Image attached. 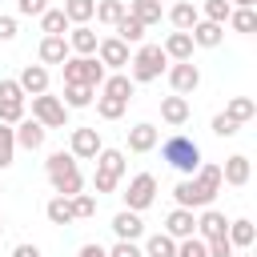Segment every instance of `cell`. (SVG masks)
<instances>
[{
  "instance_id": "1",
  "label": "cell",
  "mask_w": 257,
  "mask_h": 257,
  "mask_svg": "<svg viewBox=\"0 0 257 257\" xmlns=\"http://www.w3.org/2000/svg\"><path fill=\"white\" fill-rule=\"evenodd\" d=\"M217 193H221V165H213V161H201V169L193 177H181L173 185L177 209H193V213L197 209H209Z\"/></svg>"
},
{
  "instance_id": "2",
  "label": "cell",
  "mask_w": 257,
  "mask_h": 257,
  "mask_svg": "<svg viewBox=\"0 0 257 257\" xmlns=\"http://www.w3.org/2000/svg\"><path fill=\"white\" fill-rule=\"evenodd\" d=\"M44 173H48V185H52V193H56V197H76V193H84V177H80L76 157H72L68 149L48 153Z\"/></svg>"
},
{
  "instance_id": "3",
  "label": "cell",
  "mask_w": 257,
  "mask_h": 257,
  "mask_svg": "<svg viewBox=\"0 0 257 257\" xmlns=\"http://www.w3.org/2000/svg\"><path fill=\"white\" fill-rule=\"evenodd\" d=\"M161 157H165L181 177H193V173L201 169V161H205V157H201V145H197L193 137H185V133H173V137L161 145Z\"/></svg>"
},
{
  "instance_id": "4",
  "label": "cell",
  "mask_w": 257,
  "mask_h": 257,
  "mask_svg": "<svg viewBox=\"0 0 257 257\" xmlns=\"http://www.w3.org/2000/svg\"><path fill=\"white\" fill-rule=\"evenodd\" d=\"M165 68H169V56H165L161 44H137V52L128 56V80H133V84H149V80H157Z\"/></svg>"
},
{
  "instance_id": "5",
  "label": "cell",
  "mask_w": 257,
  "mask_h": 257,
  "mask_svg": "<svg viewBox=\"0 0 257 257\" xmlns=\"http://www.w3.org/2000/svg\"><path fill=\"white\" fill-rule=\"evenodd\" d=\"M60 76H64V84H88V88H100L104 84V64L96 60V56H68L64 64H60Z\"/></svg>"
},
{
  "instance_id": "6",
  "label": "cell",
  "mask_w": 257,
  "mask_h": 257,
  "mask_svg": "<svg viewBox=\"0 0 257 257\" xmlns=\"http://www.w3.org/2000/svg\"><path fill=\"white\" fill-rule=\"evenodd\" d=\"M120 197H124V209L145 213V209L157 201V177H153V173H133V177H128V189H124Z\"/></svg>"
},
{
  "instance_id": "7",
  "label": "cell",
  "mask_w": 257,
  "mask_h": 257,
  "mask_svg": "<svg viewBox=\"0 0 257 257\" xmlns=\"http://www.w3.org/2000/svg\"><path fill=\"white\" fill-rule=\"evenodd\" d=\"M32 120L44 128H68V108L60 104V96L40 92V96H32Z\"/></svg>"
},
{
  "instance_id": "8",
  "label": "cell",
  "mask_w": 257,
  "mask_h": 257,
  "mask_svg": "<svg viewBox=\"0 0 257 257\" xmlns=\"http://www.w3.org/2000/svg\"><path fill=\"white\" fill-rule=\"evenodd\" d=\"M165 72H169V88H173L177 96H189V92L201 88V68H197L193 60H177V64H169Z\"/></svg>"
},
{
  "instance_id": "9",
  "label": "cell",
  "mask_w": 257,
  "mask_h": 257,
  "mask_svg": "<svg viewBox=\"0 0 257 257\" xmlns=\"http://www.w3.org/2000/svg\"><path fill=\"white\" fill-rule=\"evenodd\" d=\"M104 149V141H100V133L96 128H88V124H80V128H72V137H68V153L76 157V161H96V153Z\"/></svg>"
},
{
  "instance_id": "10",
  "label": "cell",
  "mask_w": 257,
  "mask_h": 257,
  "mask_svg": "<svg viewBox=\"0 0 257 257\" xmlns=\"http://www.w3.org/2000/svg\"><path fill=\"white\" fill-rule=\"evenodd\" d=\"M96 60L104 64V72H108V68H112V72H124V68H128V44L116 40V36H100V44H96Z\"/></svg>"
},
{
  "instance_id": "11",
  "label": "cell",
  "mask_w": 257,
  "mask_h": 257,
  "mask_svg": "<svg viewBox=\"0 0 257 257\" xmlns=\"http://www.w3.org/2000/svg\"><path fill=\"white\" fill-rule=\"evenodd\" d=\"M249 177H253V161H249L245 153H233V157H225V165H221V185L245 189V185H249Z\"/></svg>"
},
{
  "instance_id": "12",
  "label": "cell",
  "mask_w": 257,
  "mask_h": 257,
  "mask_svg": "<svg viewBox=\"0 0 257 257\" xmlns=\"http://www.w3.org/2000/svg\"><path fill=\"white\" fill-rule=\"evenodd\" d=\"M161 233H169L173 241H185V237H197V213L193 209H169V217H165V229Z\"/></svg>"
},
{
  "instance_id": "13",
  "label": "cell",
  "mask_w": 257,
  "mask_h": 257,
  "mask_svg": "<svg viewBox=\"0 0 257 257\" xmlns=\"http://www.w3.org/2000/svg\"><path fill=\"white\" fill-rule=\"evenodd\" d=\"M64 40H68L72 56H96V44H100V36L92 32V24H72Z\"/></svg>"
},
{
  "instance_id": "14",
  "label": "cell",
  "mask_w": 257,
  "mask_h": 257,
  "mask_svg": "<svg viewBox=\"0 0 257 257\" xmlns=\"http://www.w3.org/2000/svg\"><path fill=\"white\" fill-rule=\"evenodd\" d=\"M12 137H16V149H28V153H36V149H44V137H48V128H44V124H36L32 116H24L20 124H12Z\"/></svg>"
},
{
  "instance_id": "15",
  "label": "cell",
  "mask_w": 257,
  "mask_h": 257,
  "mask_svg": "<svg viewBox=\"0 0 257 257\" xmlns=\"http://www.w3.org/2000/svg\"><path fill=\"white\" fill-rule=\"evenodd\" d=\"M108 229H112L116 241H141V237H145V221H141V213H133V209H120Z\"/></svg>"
},
{
  "instance_id": "16",
  "label": "cell",
  "mask_w": 257,
  "mask_h": 257,
  "mask_svg": "<svg viewBox=\"0 0 257 257\" xmlns=\"http://www.w3.org/2000/svg\"><path fill=\"white\" fill-rule=\"evenodd\" d=\"M16 84H20L24 96H40V92H48V68L44 64H24L20 76H16Z\"/></svg>"
},
{
  "instance_id": "17",
  "label": "cell",
  "mask_w": 257,
  "mask_h": 257,
  "mask_svg": "<svg viewBox=\"0 0 257 257\" xmlns=\"http://www.w3.org/2000/svg\"><path fill=\"white\" fill-rule=\"evenodd\" d=\"M157 141H161V128L149 124V120H141V124L128 128V153H137V157H141V153H153Z\"/></svg>"
},
{
  "instance_id": "18",
  "label": "cell",
  "mask_w": 257,
  "mask_h": 257,
  "mask_svg": "<svg viewBox=\"0 0 257 257\" xmlns=\"http://www.w3.org/2000/svg\"><path fill=\"white\" fill-rule=\"evenodd\" d=\"M72 52H68V40L64 36H40V48H36V60L48 68V64H64Z\"/></svg>"
},
{
  "instance_id": "19",
  "label": "cell",
  "mask_w": 257,
  "mask_h": 257,
  "mask_svg": "<svg viewBox=\"0 0 257 257\" xmlns=\"http://www.w3.org/2000/svg\"><path fill=\"white\" fill-rule=\"evenodd\" d=\"M189 116H193V108H189L185 96H177V92H173V96H161V120H165L169 128H181Z\"/></svg>"
},
{
  "instance_id": "20",
  "label": "cell",
  "mask_w": 257,
  "mask_h": 257,
  "mask_svg": "<svg viewBox=\"0 0 257 257\" xmlns=\"http://www.w3.org/2000/svg\"><path fill=\"white\" fill-rule=\"evenodd\" d=\"M189 36H193V48H217V44L225 40V24H213V20H197V24L189 28Z\"/></svg>"
},
{
  "instance_id": "21",
  "label": "cell",
  "mask_w": 257,
  "mask_h": 257,
  "mask_svg": "<svg viewBox=\"0 0 257 257\" xmlns=\"http://www.w3.org/2000/svg\"><path fill=\"white\" fill-rule=\"evenodd\" d=\"M133 92H137V84L128 80V72H108L104 76V84H100V96H112V100H133Z\"/></svg>"
},
{
  "instance_id": "22",
  "label": "cell",
  "mask_w": 257,
  "mask_h": 257,
  "mask_svg": "<svg viewBox=\"0 0 257 257\" xmlns=\"http://www.w3.org/2000/svg\"><path fill=\"white\" fill-rule=\"evenodd\" d=\"M225 229H229L225 213H217V209H201V217H197V237H201V241L225 237Z\"/></svg>"
},
{
  "instance_id": "23",
  "label": "cell",
  "mask_w": 257,
  "mask_h": 257,
  "mask_svg": "<svg viewBox=\"0 0 257 257\" xmlns=\"http://www.w3.org/2000/svg\"><path fill=\"white\" fill-rule=\"evenodd\" d=\"M124 12H128L133 20H141L145 28L161 24V16H165V8H161L157 0H128V4H124Z\"/></svg>"
},
{
  "instance_id": "24",
  "label": "cell",
  "mask_w": 257,
  "mask_h": 257,
  "mask_svg": "<svg viewBox=\"0 0 257 257\" xmlns=\"http://www.w3.org/2000/svg\"><path fill=\"white\" fill-rule=\"evenodd\" d=\"M161 48H165V56H169L173 64H177V60H193V36H189V32H169Z\"/></svg>"
},
{
  "instance_id": "25",
  "label": "cell",
  "mask_w": 257,
  "mask_h": 257,
  "mask_svg": "<svg viewBox=\"0 0 257 257\" xmlns=\"http://www.w3.org/2000/svg\"><path fill=\"white\" fill-rule=\"evenodd\" d=\"M96 169L108 173V177H120V181H124V173H128L124 149H100V153H96Z\"/></svg>"
},
{
  "instance_id": "26",
  "label": "cell",
  "mask_w": 257,
  "mask_h": 257,
  "mask_svg": "<svg viewBox=\"0 0 257 257\" xmlns=\"http://www.w3.org/2000/svg\"><path fill=\"white\" fill-rule=\"evenodd\" d=\"M225 237H229V245H233V249H249V245L257 241V229H253V221H249V217H237V221H229Z\"/></svg>"
},
{
  "instance_id": "27",
  "label": "cell",
  "mask_w": 257,
  "mask_h": 257,
  "mask_svg": "<svg viewBox=\"0 0 257 257\" xmlns=\"http://www.w3.org/2000/svg\"><path fill=\"white\" fill-rule=\"evenodd\" d=\"M197 20H201V12H197V4H189V0H177V4L169 8V24H173L177 32H189Z\"/></svg>"
},
{
  "instance_id": "28",
  "label": "cell",
  "mask_w": 257,
  "mask_h": 257,
  "mask_svg": "<svg viewBox=\"0 0 257 257\" xmlns=\"http://www.w3.org/2000/svg\"><path fill=\"white\" fill-rule=\"evenodd\" d=\"M92 96H96V88H88V84H64L60 104L72 112V108H88V104H92Z\"/></svg>"
},
{
  "instance_id": "29",
  "label": "cell",
  "mask_w": 257,
  "mask_h": 257,
  "mask_svg": "<svg viewBox=\"0 0 257 257\" xmlns=\"http://www.w3.org/2000/svg\"><path fill=\"white\" fill-rule=\"evenodd\" d=\"M36 20H40V32H44V36H64V32L72 28V24H68V16H64L60 8H44Z\"/></svg>"
},
{
  "instance_id": "30",
  "label": "cell",
  "mask_w": 257,
  "mask_h": 257,
  "mask_svg": "<svg viewBox=\"0 0 257 257\" xmlns=\"http://www.w3.org/2000/svg\"><path fill=\"white\" fill-rule=\"evenodd\" d=\"M112 32H116V40H124V44H141V40H145V32H149V28H145V24H141V20H133V16H128V12H124V16H120V20H116V24H112Z\"/></svg>"
},
{
  "instance_id": "31",
  "label": "cell",
  "mask_w": 257,
  "mask_h": 257,
  "mask_svg": "<svg viewBox=\"0 0 257 257\" xmlns=\"http://www.w3.org/2000/svg\"><path fill=\"white\" fill-rule=\"evenodd\" d=\"M225 116L237 120V124H249V120L257 116V100H253V96H233V100L225 104Z\"/></svg>"
},
{
  "instance_id": "32",
  "label": "cell",
  "mask_w": 257,
  "mask_h": 257,
  "mask_svg": "<svg viewBox=\"0 0 257 257\" xmlns=\"http://www.w3.org/2000/svg\"><path fill=\"white\" fill-rule=\"evenodd\" d=\"M44 217H48L52 225H72V221H76V217H72V201H68V197H56V193L48 197Z\"/></svg>"
},
{
  "instance_id": "33",
  "label": "cell",
  "mask_w": 257,
  "mask_h": 257,
  "mask_svg": "<svg viewBox=\"0 0 257 257\" xmlns=\"http://www.w3.org/2000/svg\"><path fill=\"white\" fill-rule=\"evenodd\" d=\"M145 257H173L177 253V241L169 237V233H153V237H145V249H141Z\"/></svg>"
},
{
  "instance_id": "34",
  "label": "cell",
  "mask_w": 257,
  "mask_h": 257,
  "mask_svg": "<svg viewBox=\"0 0 257 257\" xmlns=\"http://www.w3.org/2000/svg\"><path fill=\"white\" fill-rule=\"evenodd\" d=\"M60 12L68 16V24H88L92 12H96V0H64Z\"/></svg>"
},
{
  "instance_id": "35",
  "label": "cell",
  "mask_w": 257,
  "mask_h": 257,
  "mask_svg": "<svg viewBox=\"0 0 257 257\" xmlns=\"http://www.w3.org/2000/svg\"><path fill=\"white\" fill-rule=\"evenodd\" d=\"M225 24H229L233 32H245V36H249V32H257V12H253V8H233Z\"/></svg>"
},
{
  "instance_id": "36",
  "label": "cell",
  "mask_w": 257,
  "mask_h": 257,
  "mask_svg": "<svg viewBox=\"0 0 257 257\" xmlns=\"http://www.w3.org/2000/svg\"><path fill=\"white\" fill-rule=\"evenodd\" d=\"M92 16H96L100 24H108V28H112V24L124 16V0H96V12H92Z\"/></svg>"
},
{
  "instance_id": "37",
  "label": "cell",
  "mask_w": 257,
  "mask_h": 257,
  "mask_svg": "<svg viewBox=\"0 0 257 257\" xmlns=\"http://www.w3.org/2000/svg\"><path fill=\"white\" fill-rule=\"evenodd\" d=\"M197 12H201V20L225 24V20H229V12H233V4H229V0H205V4L197 8Z\"/></svg>"
},
{
  "instance_id": "38",
  "label": "cell",
  "mask_w": 257,
  "mask_h": 257,
  "mask_svg": "<svg viewBox=\"0 0 257 257\" xmlns=\"http://www.w3.org/2000/svg\"><path fill=\"white\" fill-rule=\"evenodd\" d=\"M68 201H72V217H76V221L96 217V193H76V197H68Z\"/></svg>"
},
{
  "instance_id": "39",
  "label": "cell",
  "mask_w": 257,
  "mask_h": 257,
  "mask_svg": "<svg viewBox=\"0 0 257 257\" xmlns=\"http://www.w3.org/2000/svg\"><path fill=\"white\" fill-rule=\"evenodd\" d=\"M124 108H128L124 100H112V96H96V116H100V120H120V116H124Z\"/></svg>"
},
{
  "instance_id": "40",
  "label": "cell",
  "mask_w": 257,
  "mask_h": 257,
  "mask_svg": "<svg viewBox=\"0 0 257 257\" xmlns=\"http://www.w3.org/2000/svg\"><path fill=\"white\" fill-rule=\"evenodd\" d=\"M16 161V137H12V124H0V169H8Z\"/></svg>"
},
{
  "instance_id": "41",
  "label": "cell",
  "mask_w": 257,
  "mask_h": 257,
  "mask_svg": "<svg viewBox=\"0 0 257 257\" xmlns=\"http://www.w3.org/2000/svg\"><path fill=\"white\" fill-rule=\"evenodd\" d=\"M20 100H28V96L20 92V84H16L12 76H0V104H20Z\"/></svg>"
},
{
  "instance_id": "42",
  "label": "cell",
  "mask_w": 257,
  "mask_h": 257,
  "mask_svg": "<svg viewBox=\"0 0 257 257\" xmlns=\"http://www.w3.org/2000/svg\"><path fill=\"white\" fill-rule=\"evenodd\" d=\"M173 257H209V253H205V241L201 237H185V241H177V253Z\"/></svg>"
},
{
  "instance_id": "43",
  "label": "cell",
  "mask_w": 257,
  "mask_h": 257,
  "mask_svg": "<svg viewBox=\"0 0 257 257\" xmlns=\"http://www.w3.org/2000/svg\"><path fill=\"white\" fill-rule=\"evenodd\" d=\"M213 133L225 141V137H237V133H241V124H237V120H229L225 112H217V116H213Z\"/></svg>"
},
{
  "instance_id": "44",
  "label": "cell",
  "mask_w": 257,
  "mask_h": 257,
  "mask_svg": "<svg viewBox=\"0 0 257 257\" xmlns=\"http://www.w3.org/2000/svg\"><path fill=\"white\" fill-rule=\"evenodd\" d=\"M116 185H120V177H108V173H100V169L92 173V189H96V197H100V193H116Z\"/></svg>"
},
{
  "instance_id": "45",
  "label": "cell",
  "mask_w": 257,
  "mask_h": 257,
  "mask_svg": "<svg viewBox=\"0 0 257 257\" xmlns=\"http://www.w3.org/2000/svg\"><path fill=\"white\" fill-rule=\"evenodd\" d=\"M205 253L209 257H233L237 249L229 245V237H213V241H205Z\"/></svg>"
},
{
  "instance_id": "46",
  "label": "cell",
  "mask_w": 257,
  "mask_h": 257,
  "mask_svg": "<svg viewBox=\"0 0 257 257\" xmlns=\"http://www.w3.org/2000/svg\"><path fill=\"white\" fill-rule=\"evenodd\" d=\"M24 120V100L20 104H0V124H20Z\"/></svg>"
},
{
  "instance_id": "47",
  "label": "cell",
  "mask_w": 257,
  "mask_h": 257,
  "mask_svg": "<svg viewBox=\"0 0 257 257\" xmlns=\"http://www.w3.org/2000/svg\"><path fill=\"white\" fill-rule=\"evenodd\" d=\"M104 253H108V257H145L137 241H116V245H112V249H104Z\"/></svg>"
},
{
  "instance_id": "48",
  "label": "cell",
  "mask_w": 257,
  "mask_h": 257,
  "mask_svg": "<svg viewBox=\"0 0 257 257\" xmlns=\"http://www.w3.org/2000/svg\"><path fill=\"white\" fill-rule=\"evenodd\" d=\"M48 8V0H16V16H40Z\"/></svg>"
},
{
  "instance_id": "49",
  "label": "cell",
  "mask_w": 257,
  "mask_h": 257,
  "mask_svg": "<svg viewBox=\"0 0 257 257\" xmlns=\"http://www.w3.org/2000/svg\"><path fill=\"white\" fill-rule=\"evenodd\" d=\"M8 40H16V16L0 12V44H8Z\"/></svg>"
},
{
  "instance_id": "50",
  "label": "cell",
  "mask_w": 257,
  "mask_h": 257,
  "mask_svg": "<svg viewBox=\"0 0 257 257\" xmlns=\"http://www.w3.org/2000/svg\"><path fill=\"white\" fill-rule=\"evenodd\" d=\"M12 257H40V245H32V241H20V245L12 249Z\"/></svg>"
},
{
  "instance_id": "51",
  "label": "cell",
  "mask_w": 257,
  "mask_h": 257,
  "mask_svg": "<svg viewBox=\"0 0 257 257\" xmlns=\"http://www.w3.org/2000/svg\"><path fill=\"white\" fill-rule=\"evenodd\" d=\"M76 257H108V253H104V245L88 241V245H80V249H76Z\"/></svg>"
},
{
  "instance_id": "52",
  "label": "cell",
  "mask_w": 257,
  "mask_h": 257,
  "mask_svg": "<svg viewBox=\"0 0 257 257\" xmlns=\"http://www.w3.org/2000/svg\"><path fill=\"white\" fill-rule=\"evenodd\" d=\"M229 4H233V8H253L257 0H229Z\"/></svg>"
},
{
  "instance_id": "53",
  "label": "cell",
  "mask_w": 257,
  "mask_h": 257,
  "mask_svg": "<svg viewBox=\"0 0 257 257\" xmlns=\"http://www.w3.org/2000/svg\"><path fill=\"white\" fill-rule=\"evenodd\" d=\"M0 229H4V217H0Z\"/></svg>"
},
{
  "instance_id": "54",
  "label": "cell",
  "mask_w": 257,
  "mask_h": 257,
  "mask_svg": "<svg viewBox=\"0 0 257 257\" xmlns=\"http://www.w3.org/2000/svg\"><path fill=\"white\" fill-rule=\"evenodd\" d=\"M157 4H165V0H157Z\"/></svg>"
},
{
  "instance_id": "55",
  "label": "cell",
  "mask_w": 257,
  "mask_h": 257,
  "mask_svg": "<svg viewBox=\"0 0 257 257\" xmlns=\"http://www.w3.org/2000/svg\"><path fill=\"white\" fill-rule=\"evenodd\" d=\"M0 193H4V189H0Z\"/></svg>"
}]
</instances>
